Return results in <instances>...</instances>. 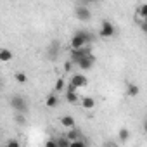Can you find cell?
Returning a JSON list of instances; mask_svg holds the SVG:
<instances>
[{
  "label": "cell",
  "instance_id": "cell-11",
  "mask_svg": "<svg viewBox=\"0 0 147 147\" xmlns=\"http://www.w3.org/2000/svg\"><path fill=\"white\" fill-rule=\"evenodd\" d=\"M47 107H55V106H59V99H57V92H54V94H50L49 97H47Z\"/></svg>",
  "mask_w": 147,
  "mask_h": 147
},
{
  "label": "cell",
  "instance_id": "cell-27",
  "mask_svg": "<svg viewBox=\"0 0 147 147\" xmlns=\"http://www.w3.org/2000/svg\"><path fill=\"white\" fill-rule=\"evenodd\" d=\"M144 23H147V18H145V19H144Z\"/></svg>",
  "mask_w": 147,
  "mask_h": 147
},
{
  "label": "cell",
  "instance_id": "cell-5",
  "mask_svg": "<svg viewBox=\"0 0 147 147\" xmlns=\"http://www.w3.org/2000/svg\"><path fill=\"white\" fill-rule=\"evenodd\" d=\"M75 16H76V19H78V21L87 23V21H90L92 12H90V9H87L85 5H78V7L75 9Z\"/></svg>",
  "mask_w": 147,
  "mask_h": 147
},
{
  "label": "cell",
  "instance_id": "cell-14",
  "mask_svg": "<svg viewBox=\"0 0 147 147\" xmlns=\"http://www.w3.org/2000/svg\"><path fill=\"white\" fill-rule=\"evenodd\" d=\"M138 92H140L138 85H135V83H128V85H126V94H128L130 97H135V95H138Z\"/></svg>",
  "mask_w": 147,
  "mask_h": 147
},
{
  "label": "cell",
  "instance_id": "cell-22",
  "mask_svg": "<svg viewBox=\"0 0 147 147\" xmlns=\"http://www.w3.org/2000/svg\"><path fill=\"white\" fill-rule=\"evenodd\" d=\"M5 147H19V142H18V140H14V138H11V140H7V142H5Z\"/></svg>",
  "mask_w": 147,
  "mask_h": 147
},
{
  "label": "cell",
  "instance_id": "cell-2",
  "mask_svg": "<svg viewBox=\"0 0 147 147\" xmlns=\"http://www.w3.org/2000/svg\"><path fill=\"white\" fill-rule=\"evenodd\" d=\"M11 106H12V109L18 111V113H26V111H28V102H26V99L21 97V95H14V97L11 99Z\"/></svg>",
  "mask_w": 147,
  "mask_h": 147
},
{
  "label": "cell",
  "instance_id": "cell-24",
  "mask_svg": "<svg viewBox=\"0 0 147 147\" xmlns=\"http://www.w3.org/2000/svg\"><path fill=\"white\" fill-rule=\"evenodd\" d=\"M45 145H47V147H57V140H47Z\"/></svg>",
  "mask_w": 147,
  "mask_h": 147
},
{
  "label": "cell",
  "instance_id": "cell-13",
  "mask_svg": "<svg viewBox=\"0 0 147 147\" xmlns=\"http://www.w3.org/2000/svg\"><path fill=\"white\" fill-rule=\"evenodd\" d=\"M12 52L9 50V49H2V50H0V61H2V62H9V61H12Z\"/></svg>",
  "mask_w": 147,
  "mask_h": 147
},
{
  "label": "cell",
  "instance_id": "cell-20",
  "mask_svg": "<svg viewBox=\"0 0 147 147\" xmlns=\"http://www.w3.org/2000/svg\"><path fill=\"white\" fill-rule=\"evenodd\" d=\"M14 119H16V123H18V125H24V121H26V119H24V113H18Z\"/></svg>",
  "mask_w": 147,
  "mask_h": 147
},
{
  "label": "cell",
  "instance_id": "cell-12",
  "mask_svg": "<svg viewBox=\"0 0 147 147\" xmlns=\"http://www.w3.org/2000/svg\"><path fill=\"white\" fill-rule=\"evenodd\" d=\"M80 133H82V131H80V130H78V128L75 126V128H69V130L66 131V137H67V138H69V140L73 142V140L80 138Z\"/></svg>",
  "mask_w": 147,
  "mask_h": 147
},
{
  "label": "cell",
  "instance_id": "cell-4",
  "mask_svg": "<svg viewBox=\"0 0 147 147\" xmlns=\"http://www.w3.org/2000/svg\"><path fill=\"white\" fill-rule=\"evenodd\" d=\"M114 33H116L114 26H113L109 21H102L100 30H99V36H102V38H111V36H114Z\"/></svg>",
  "mask_w": 147,
  "mask_h": 147
},
{
  "label": "cell",
  "instance_id": "cell-9",
  "mask_svg": "<svg viewBox=\"0 0 147 147\" xmlns=\"http://www.w3.org/2000/svg\"><path fill=\"white\" fill-rule=\"evenodd\" d=\"M61 125H62L66 130H69V128H75V118H73V116H69V114H66V116H62V118H61Z\"/></svg>",
  "mask_w": 147,
  "mask_h": 147
},
{
  "label": "cell",
  "instance_id": "cell-17",
  "mask_svg": "<svg viewBox=\"0 0 147 147\" xmlns=\"http://www.w3.org/2000/svg\"><path fill=\"white\" fill-rule=\"evenodd\" d=\"M118 137H119V140H121V142H126V140L130 138V131H128L126 128H121V130H119V133H118Z\"/></svg>",
  "mask_w": 147,
  "mask_h": 147
},
{
  "label": "cell",
  "instance_id": "cell-3",
  "mask_svg": "<svg viewBox=\"0 0 147 147\" xmlns=\"http://www.w3.org/2000/svg\"><path fill=\"white\" fill-rule=\"evenodd\" d=\"M88 54H92V49L88 45L87 47H82V49H71V61L73 62H78L82 57H85Z\"/></svg>",
  "mask_w": 147,
  "mask_h": 147
},
{
  "label": "cell",
  "instance_id": "cell-7",
  "mask_svg": "<svg viewBox=\"0 0 147 147\" xmlns=\"http://www.w3.org/2000/svg\"><path fill=\"white\" fill-rule=\"evenodd\" d=\"M71 83L75 85L76 88H83V87H87L88 80H87V76H85V75H73V78H71Z\"/></svg>",
  "mask_w": 147,
  "mask_h": 147
},
{
  "label": "cell",
  "instance_id": "cell-16",
  "mask_svg": "<svg viewBox=\"0 0 147 147\" xmlns=\"http://www.w3.org/2000/svg\"><path fill=\"white\" fill-rule=\"evenodd\" d=\"M66 100L71 102V104L78 102V95H76V92H69V90H66Z\"/></svg>",
  "mask_w": 147,
  "mask_h": 147
},
{
  "label": "cell",
  "instance_id": "cell-15",
  "mask_svg": "<svg viewBox=\"0 0 147 147\" xmlns=\"http://www.w3.org/2000/svg\"><path fill=\"white\" fill-rule=\"evenodd\" d=\"M55 140H57V147H71V140L67 137H59Z\"/></svg>",
  "mask_w": 147,
  "mask_h": 147
},
{
  "label": "cell",
  "instance_id": "cell-25",
  "mask_svg": "<svg viewBox=\"0 0 147 147\" xmlns=\"http://www.w3.org/2000/svg\"><path fill=\"white\" fill-rule=\"evenodd\" d=\"M144 130H145V133H147V119H145V123H144Z\"/></svg>",
  "mask_w": 147,
  "mask_h": 147
},
{
  "label": "cell",
  "instance_id": "cell-23",
  "mask_svg": "<svg viewBox=\"0 0 147 147\" xmlns=\"http://www.w3.org/2000/svg\"><path fill=\"white\" fill-rule=\"evenodd\" d=\"M64 71H67V73L73 71V61H66L64 62Z\"/></svg>",
  "mask_w": 147,
  "mask_h": 147
},
{
  "label": "cell",
  "instance_id": "cell-8",
  "mask_svg": "<svg viewBox=\"0 0 147 147\" xmlns=\"http://www.w3.org/2000/svg\"><path fill=\"white\" fill-rule=\"evenodd\" d=\"M47 55H49L50 61H55V59H57V55H59V42H52V43H50Z\"/></svg>",
  "mask_w": 147,
  "mask_h": 147
},
{
  "label": "cell",
  "instance_id": "cell-1",
  "mask_svg": "<svg viewBox=\"0 0 147 147\" xmlns=\"http://www.w3.org/2000/svg\"><path fill=\"white\" fill-rule=\"evenodd\" d=\"M92 33L87 31V30H78L71 38V49H82V47H87L90 42H92Z\"/></svg>",
  "mask_w": 147,
  "mask_h": 147
},
{
  "label": "cell",
  "instance_id": "cell-26",
  "mask_svg": "<svg viewBox=\"0 0 147 147\" xmlns=\"http://www.w3.org/2000/svg\"><path fill=\"white\" fill-rule=\"evenodd\" d=\"M85 2H94V0H85Z\"/></svg>",
  "mask_w": 147,
  "mask_h": 147
},
{
  "label": "cell",
  "instance_id": "cell-19",
  "mask_svg": "<svg viewBox=\"0 0 147 147\" xmlns=\"http://www.w3.org/2000/svg\"><path fill=\"white\" fill-rule=\"evenodd\" d=\"M14 80H16L18 83H26V82H28V76L24 75V73H16V75H14Z\"/></svg>",
  "mask_w": 147,
  "mask_h": 147
},
{
  "label": "cell",
  "instance_id": "cell-6",
  "mask_svg": "<svg viewBox=\"0 0 147 147\" xmlns=\"http://www.w3.org/2000/svg\"><path fill=\"white\" fill-rule=\"evenodd\" d=\"M76 64H78V67H80L82 71H88V69H92V66L95 64V57H94V54H88V55L82 57Z\"/></svg>",
  "mask_w": 147,
  "mask_h": 147
},
{
  "label": "cell",
  "instance_id": "cell-10",
  "mask_svg": "<svg viewBox=\"0 0 147 147\" xmlns=\"http://www.w3.org/2000/svg\"><path fill=\"white\" fill-rule=\"evenodd\" d=\"M80 102H82L83 109H87V111H90V109L95 107V99H94V97H83Z\"/></svg>",
  "mask_w": 147,
  "mask_h": 147
},
{
  "label": "cell",
  "instance_id": "cell-21",
  "mask_svg": "<svg viewBox=\"0 0 147 147\" xmlns=\"http://www.w3.org/2000/svg\"><path fill=\"white\" fill-rule=\"evenodd\" d=\"M62 88H64V80H61V78H59V80H57V83H55V90H54V92H61Z\"/></svg>",
  "mask_w": 147,
  "mask_h": 147
},
{
  "label": "cell",
  "instance_id": "cell-18",
  "mask_svg": "<svg viewBox=\"0 0 147 147\" xmlns=\"http://www.w3.org/2000/svg\"><path fill=\"white\" fill-rule=\"evenodd\" d=\"M137 16H138V18H142V19H145V18H147V4H144V5H140V7L137 9Z\"/></svg>",
  "mask_w": 147,
  "mask_h": 147
}]
</instances>
